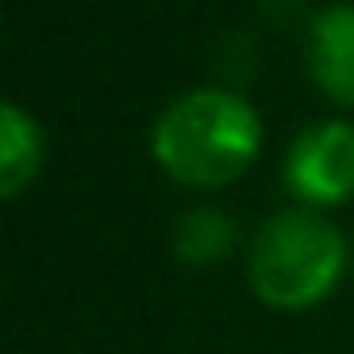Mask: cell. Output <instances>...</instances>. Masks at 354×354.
Masks as SVG:
<instances>
[{
    "label": "cell",
    "instance_id": "obj_1",
    "mask_svg": "<svg viewBox=\"0 0 354 354\" xmlns=\"http://www.w3.org/2000/svg\"><path fill=\"white\" fill-rule=\"evenodd\" d=\"M263 117L238 88H192L150 125L154 167L192 192H217L254 167Z\"/></svg>",
    "mask_w": 354,
    "mask_h": 354
},
{
    "label": "cell",
    "instance_id": "obj_2",
    "mask_svg": "<svg viewBox=\"0 0 354 354\" xmlns=\"http://www.w3.org/2000/svg\"><path fill=\"white\" fill-rule=\"evenodd\" d=\"M354 250L342 230L317 209H283L267 217L246 250L250 292L275 313H308L342 283Z\"/></svg>",
    "mask_w": 354,
    "mask_h": 354
},
{
    "label": "cell",
    "instance_id": "obj_3",
    "mask_svg": "<svg viewBox=\"0 0 354 354\" xmlns=\"http://www.w3.org/2000/svg\"><path fill=\"white\" fill-rule=\"evenodd\" d=\"M283 188L300 209H337L354 201V121H317L283 154Z\"/></svg>",
    "mask_w": 354,
    "mask_h": 354
},
{
    "label": "cell",
    "instance_id": "obj_4",
    "mask_svg": "<svg viewBox=\"0 0 354 354\" xmlns=\"http://www.w3.org/2000/svg\"><path fill=\"white\" fill-rule=\"evenodd\" d=\"M308 75L317 92L342 109H354V5H325L304 30Z\"/></svg>",
    "mask_w": 354,
    "mask_h": 354
},
{
    "label": "cell",
    "instance_id": "obj_5",
    "mask_svg": "<svg viewBox=\"0 0 354 354\" xmlns=\"http://www.w3.org/2000/svg\"><path fill=\"white\" fill-rule=\"evenodd\" d=\"M46 138L21 104H0V196L17 201L42 171Z\"/></svg>",
    "mask_w": 354,
    "mask_h": 354
},
{
    "label": "cell",
    "instance_id": "obj_6",
    "mask_svg": "<svg viewBox=\"0 0 354 354\" xmlns=\"http://www.w3.org/2000/svg\"><path fill=\"white\" fill-rule=\"evenodd\" d=\"M238 246V221L217 209V205H196L188 209L171 230V250L188 267H213L225 263Z\"/></svg>",
    "mask_w": 354,
    "mask_h": 354
},
{
    "label": "cell",
    "instance_id": "obj_7",
    "mask_svg": "<svg viewBox=\"0 0 354 354\" xmlns=\"http://www.w3.org/2000/svg\"><path fill=\"white\" fill-rule=\"evenodd\" d=\"M259 5V13L271 21V26H288L300 9H304V0H254Z\"/></svg>",
    "mask_w": 354,
    "mask_h": 354
},
{
    "label": "cell",
    "instance_id": "obj_8",
    "mask_svg": "<svg viewBox=\"0 0 354 354\" xmlns=\"http://www.w3.org/2000/svg\"><path fill=\"white\" fill-rule=\"evenodd\" d=\"M350 267H354V263H350Z\"/></svg>",
    "mask_w": 354,
    "mask_h": 354
}]
</instances>
